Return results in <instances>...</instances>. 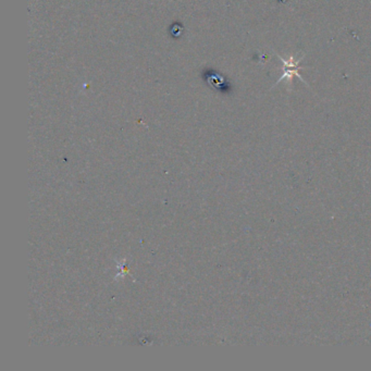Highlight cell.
Returning <instances> with one entry per match:
<instances>
[{
    "mask_svg": "<svg viewBox=\"0 0 371 371\" xmlns=\"http://www.w3.org/2000/svg\"><path fill=\"white\" fill-rule=\"evenodd\" d=\"M277 56L278 58L281 60L282 64H283V68L285 69H283L282 76H280L279 80L275 82V85H278L279 83H281L282 81L285 80L291 82L292 79H293L294 76H296V78H299V81H302L304 84L309 86V85L306 83V81L304 80L303 76H301V73H299V69H304L301 67L302 59L304 58V56L299 59L294 58V56L290 57L289 59H285L283 57L280 56V55H277Z\"/></svg>",
    "mask_w": 371,
    "mask_h": 371,
    "instance_id": "obj_1",
    "label": "cell"
}]
</instances>
